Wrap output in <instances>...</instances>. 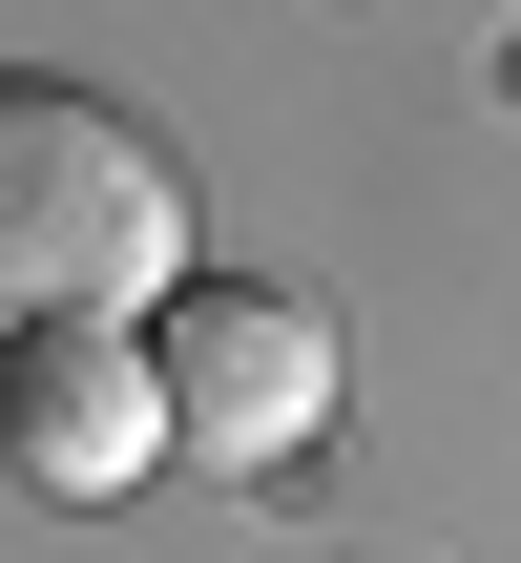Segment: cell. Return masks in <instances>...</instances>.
Instances as JSON below:
<instances>
[{"label": "cell", "instance_id": "6da1fadb", "mask_svg": "<svg viewBox=\"0 0 521 563\" xmlns=\"http://www.w3.org/2000/svg\"><path fill=\"white\" fill-rule=\"evenodd\" d=\"M167 292H188V188H167V146H146L104 84L0 63V334H42V313L125 334V313H167Z\"/></svg>", "mask_w": 521, "mask_h": 563}, {"label": "cell", "instance_id": "7a4b0ae2", "mask_svg": "<svg viewBox=\"0 0 521 563\" xmlns=\"http://www.w3.org/2000/svg\"><path fill=\"white\" fill-rule=\"evenodd\" d=\"M146 397H167V460H313L334 418V313L271 292V272H209L146 313Z\"/></svg>", "mask_w": 521, "mask_h": 563}, {"label": "cell", "instance_id": "3957f363", "mask_svg": "<svg viewBox=\"0 0 521 563\" xmlns=\"http://www.w3.org/2000/svg\"><path fill=\"white\" fill-rule=\"evenodd\" d=\"M0 460H21L42 501H125V481L167 460V397H146V334H84V313L0 334Z\"/></svg>", "mask_w": 521, "mask_h": 563}]
</instances>
